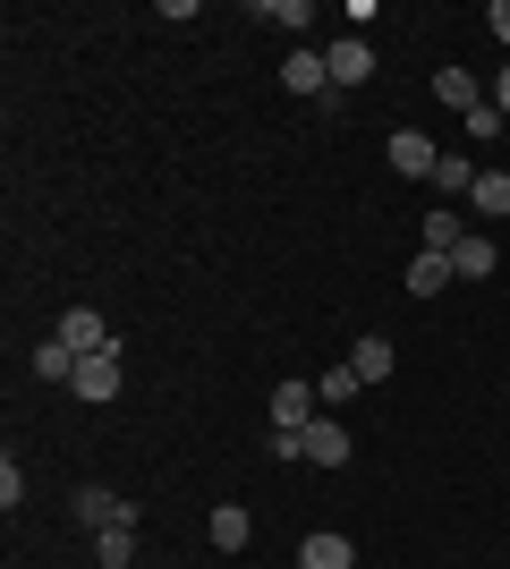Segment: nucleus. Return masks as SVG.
<instances>
[{
    "label": "nucleus",
    "mask_w": 510,
    "mask_h": 569,
    "mask_svg": "<svg viewBox=\"0 0 510 569\" xmlns=\"http://www.w3.org/2000/svg\"><path fill=\"white\" fill-rule=\"evenodd\" d=\"M316 417H323V391H316V382H281V391H272V426H281V433H307V426H316Z\"/></svg>",
    "instance_id": "f257e3e1"
},
{
    "label": "nucleus",
    "mask_w": 510,
    "mask_h": 569,
    "mask_svg": "<svg viewBox=\"0 0 510 569\" xmlns=\"http://www.w3.org/2000/svg\"><path fill=\"white\" fill-rule=\"evenodd\" d=\"M323 69H332V94H358L366 77H374V51L358 34H340V43H323Z\"/></svg>",
    "instance_id": "f03ea898"
},
{
    "label": "nucleus",
    "mask_w": 510,
    "mask_h": 569,
    "mask_svg": "<svg viewBox=\"0 0 510 569\" xmlns=\"http://www.w3.org/2000/svg\"><path fill=\"white\" fill-rule=\"evenodd\" d=\"M69 391L86 408H102V400H120V349H102V357H86V366H77L69 375Z\"/></svg>",
    "instance_id": "7ed1b4c3"
},
{
    "label": "nucleus",
    "mask_w": 510,
    "mask_h": 569,
    "mask_svg": "<svg viewBox=\"0 0 510 569\" xmlns=\"http://www.w3.org/2000/svg\"><path fill=\"white\" fill-rule=\"evenodd\" d=\"M391 170H400V179H434V162H442V144L434 137H417V128H391Z\"/></svg>",
    "instance_id": "20e7f679"
},
{
    "label": "nucleus",
    "mask_w": 510,
    "mask_h": 569,
    "mask_svg": "<svg viewBox=\"0 0 510 569\" xmlns=\"http://www.w3.org/2000/svg\"><path fill=\"white\" fill-rule=\"evenodd\" d=\"M77 527H137V501H120L111 493V485H86V493H77Z\"/></svg>",
    "instance_id": "39448f33"
},
{
    "label": "nucleus",
    "mask_w": 510,
    "mask_h": 569,
    "mask_svg": "<svg viewBox=\"0 0 510 569\" xmlns=\"http://www.w3.org/2000/svg\"><path fill=\"white\" fill-rule=\"evenodd\" d=\"M349 451H358V433L340 426V417H316V426H307V468H349Z\"/></svg>",
    "instance_id": "423d86ee"
},
{
    "label": "nucleus",
    "mask_w": 510,
    "mask_h": 569,
    "mask_svg": "<svg viewBox=\"0 0 510 569\" xmlns=\"http://www.w3.org/2000/svg\"><path fill=\"white\" fill-rule=\"evenodd\" d=\"M51 340H69L77 357H102V349H120V340H111V323H102L94 307H69V315H60V332H51Z\"/></svg>",
    "instance_id": "0eeeda50"
},
{
    "label": "nucleus",
    "mask_w": 510,
    "mask_h": 569,
    "mask_svg": "<svg viewBox=\"0 0 510 569\" xmlns=\"http://www.w3.org/2000/svg\"><path fill=\"white\" fill-rule=\"evenodd\" d=\"M298 569H358V545H349L340 527H316V536L298 545Z\"/></svg>",
    "instance_id": "6e6552de"
},
{
    "label": "nucleus",
    "mask_w": 510,
    "mask_h": 569,
    "mask_svg": "<svg viewBox=\"0 0 510 569\" xmlns=\"http://www.w3.org/2000/svg\"><path fill=\"white\" fill-rule=\"evenodd\" d=\"M204 536H213V552H247V536H256V519H247L239 501H213V519H204Z\"/></svg>",
    "instance_id": "1a4fd4ad"
},
{
    "label": "nucleus",
    "mask_w": 510,
    "mask_h": 569,
    "mask_svg": "<svg viewBox=\"0 0 510 569\" xmlns=\"http://www.w3.org/2000/svg\"><path fill=\"white\" fill-rule=\"evenodd\" d=\"M281 86H290V94H332V69H323V51H290V60H281Z\"/></svg>",
    "instance_id": "9d476101"
},
{
    "label": "nucleus",
    "mask_w": 510,
    "mask_h": 569,
    "mask_svg": "<svg viewBox=\"0 0 510 569\" xmlns=\"http://www.w3.org/2000/svg\"><path fill=\"white\" fill-rule=\"evenodd\" d=\"M434 102H442V111H460V119H468V111H477L486 94H477V77H468L460 60H451V69H434Z\"/></svg>",
    "instance_id": "9b49d317"
},
{
    "label": "nucleus",
    "mask_w": 510,
    "mask_h": 569,
    "mask_svg": "<svg viewBox=\"0 0 510 569\" xmlns=\"http://www.w3.org/2000/svg\"><path fill=\"white\" fill-rule=\"evenodd\" d=\"M468 204H477L486 221H510V170H502V162H493V170H477V188H468Z\"/></svg>",
    "instance_id": "f8f14e48"
},
{
    "label": "nucleus",
    "mask_w": 510,
    "mask_h": 569,
    "mask_svg": "<svg viewBox=\"0 0 510 569\" xmlns=\"http://www.w3.org/2000/svg\"><path fill=\"white\" fill-rule=\"evenodd\" d=\"M77 366H86V357H77V349H69V340H43V349L26 357V375H34V382H69V375H77Z\"/></svg>",
    "instance_id": "ddd939ff"
},
{
    "label": "nucleus",
    "mask_w": 510,
    "mask_h": 569,
    "mask_svg": "<svg viewBox=\"0 0 510 569\" xmlns=\"http://www.w3.org/2000/svg\"><path fill=\"white\" fill-rule=\"evenodd\" d=\"M451 281H460V272H451V256H426V247H417V263H409V298H442Z\"/></svg>",
    "instance_id": "4468645a"
},
{
    "label": "nucleus",
    "mask_w": 510,
    "mask_h": 569,
    "mask_svg": "<svg viewBox=\"0 0 510 569\" xmlns=\"http://www.w3.org/2000/svg\"><path fill=\"white\" fill-rule=\"evenodd\" d=\"M391 366H400V357H391V340H383V332H366L358 349H349V375H358V382H383Z\"/></svg>",
    "instance_id": "2eb2a0df"
},
{
    "label": "nucleus",
    "mask_w": 510,
    "mask_h": 569,
    "mask_svg": "<svg viewBox=\"0 0 510 569\" xmlns=\"http://www.w3.org/2000/svg\"><path fill=\"white\" fill-rule=\"evenodd\" d=\"M460 238H468V221L451 213V204H434V213H426V256H460Z\"/></svg>",
    "instance_id": "dca6fc26"
},
{
    "label": "nucleus",
    "mask_w": 510,
    "mask_h": 569,
    "mask_svg": "<svg viewBox=\"0 0 510 569\" xmlns=\"http://www.w3.org/2000/svg\"><path fill=\"white\" fill-rule=\"evenodd\" d=\"M451 272H460V281H486V272H493V238H486V230H468V238H460V256H451Z\"/></svg>",
    "instance_id": "f3484780"
},
{
    "label": "nucleus",
    "mask_w": 510,
    "mask_h": 569,
    "mask_svg": "<svg viewBox=\"0 0 510 569\" xmlns=\"http://www.w3.org/2000/svg\"><path fill=\"white\" fill-rule=\"evenodd\" d=\"M94 561L102 569H128V561H137V527H102V536H94Z\"/></svg>",
    "instance_id": "a211bd4d"
},
{
    "label": "nucleus",
    "mask_w": 510,
    "mask_h": 569,
    "mask_svg": "<svg viewBox=\"0 0 510 569\" xmlns=\"http://www.w3.org/2000/svg\"><path fill=\"white\" fill-rule=\"evenodd\" d=\"M434 188L442 196H468V188H477V162H468V153H442V162H434Z\"/></svg>",
    "instance_id": "6ab92c4d"
},
{
    "label": "nucleus",
    "mask_w": 510,
    "mask_h": 569,
    "mask_svg": "<svg viewBox=\"0 0 510 569\" xmlns=\"http://www.w3.org/2000/svg\"><path fill=\"white\" fill-rule=\"evenodd\" d=\"M256 18H272V26H290V34H298L316 9H307V0H256Z\"/></svg>",
    "instance_id": "aec40b11"
},
{
    "label": "nucleus",
    "mask_w": 510,
    "mask_h": 569,
    "mask_svg": "<svg viewBox=\"0 0 510 569\" xmlns=\"http://www.w3.org/2000/svg\"><path fill=\"white\" fill-rule=\"evenodd\" d=\"M502 128H510V119L493 111V102H477V111H468V137H477V144H493V137H502Z\"/></svg>",
    "instance_id": "412c9836"
},
{
    "label": "nucleus",
    "mask_w": 510,
    "mask_h": 569,
    "mask_svg": "<svg viewBox=\"0 0 510 569\" xmlns=\"http://www.w3.org/2000/svg\"><path fill=\"white\" fill-rule=\"evenodd\" d=\"M264 451L290 468V459H307V433H281V426H272V433H264Z\"/></svg>",
    "instance_id": "4be33fe9"
},
{
    "label": "nucleus",
    "mask_w": 510,
    "mask_h": 569,
    "mask_svg": "<svg viewBox=\"0 0 510 569\" xmlns=\"http://www.w3.org/2000/svg\"><path fill=\"white\" fill-rule=\"evenodd\" d=\"M26 501V476H18V459H0V510H18Z\"/></svg>",
    "instance_id": "5701e85b"
},
{
    "label": "nucleus",
    "mask_w": 510,
    "mask_h": 569,
    "mask_svg": "<svg viewBox=\"0 0 510 569\" xmlns=\"http://www.w3.org/2000/svg\"><path fill=\"white\" fill-rule=\"evenodd\" d=\"M316 391H323V408H332V400H349V391H358V375H349V366H332V375H323Z\"/></svg>",
    "instance_id": "b1692460"
},
{
    "label": "nucleus",
    "mask_w": 510,
    "mask_h": 569,
    "mask_svg": "<svg viewBox=\"0 0 510 569\" xmlns=\"http://www.w3.org/2000/svg\"><path fill=\"white\" fill-rule=\"evenodd\" d=\"M486 26H493V43H510V0H493V9H486Z\"/></svg>",
    "instance_id": "393cba45"
},
{
    "label": "nucleus",
    "mask_w": 510,
    "mask_h": 569,
    "mask_svg": "<svg viewBox=\"0 0 510 569\" xmlns=\"http://www.w3.org/2000/svg\"><path fill=\"white\" fill-rule=\"evenodd\" d=\"M493 111H502V119H510V69H502V77H493Z\"/></svg>",
    "instance_id": "a878e982"
}]
</instances>
